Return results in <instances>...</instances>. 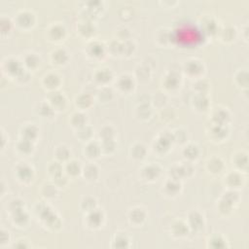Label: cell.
<instances>
[{"label":"cell","instance_id":"cell-1","mask_svg":"<svg viewBox=\"0 0 249 249\" xmlns=\"http://www.w3.org/2000/svg\"><path fill=\"white\" fill-rule=\"evenodd\" d=\"M175 38L180 44L193 45L200 40V33L198 29L190 24H182L175 31Z\"/></svg>","mask_w":249,"mask_h":249}]
</instances>
